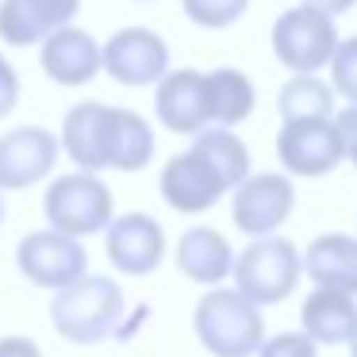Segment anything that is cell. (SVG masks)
<instances>
[{"label": "cell", "mask_w": 357, "mask_h": 357, "mask_svg": "<svg viewBox=\"0 0 357 357\" xmlns=\"http://www.w3.org/2000/svg\"><path fill=\"white\" fill-rule=\"evenodd\" d=\"M104 250L108 261L127 277H146L165 257V231L146 211H127L104 227Z\"/></svg>", "instance_id": "obj_12"}, {"label": "cell", "mask_w": 357, "mask_h": 357, "mask_svg": "<svg viewBox=\"0 0 357 357\" xmlns=\"http://www.w3.org/2000/svg\"><path fill=\"white\" fill-rule=\"evenodd\" d=\"M177 269L185 273L192 284H223L234 269V250L211 227H192L181 234L177 242Z\"/></svg>", "instance_id": "obj_17"}, {"label": "cell", "mask_w": 357, "mask_h": 357, "mask_svg": "<svg viewBox=\"0 0 357 357\" xmlns=\"http://www.w3.org/2000/svg\"><path fill=\"white\" fill-rule=\"evenodd\" d=\"M292 208H296V188L284 173H254L234 188L231 215L242 234L273 238L277 227L292 215Z\"/></svg>", "instance_id": "obj_9"}, {"label": "cell", "mask_w": 357, "mask_h": 357, "mask_svg": "<svg viewBox=\"0 0 357 357\" xmlns=\"http://www.w3.org/2000/svg\"><path fill=\"white\" fill-rule=\"evenodd\" d=\"M16 261H20V273H24L31 284L39 288H62L77 284L81 277L89 273V254L77 238L70 234H58V231H31L20 238L16 246Z\"/></svg>", "instance_id": "obj_8"}, {"label": "cell", "mask_w": 357, "mask_h": 357, "mask_svg": "<svg viewBox=\"0 0 357 357\" xmlns=\"http://www.w3.org/2000/svg\"><path fill=\"white\" fill-rule=\"evenodd\" d=\"M277 158L296 177H326V173H334L346 162L334 119H296V123H284L277 135Z\"/></svg>", "instance_id": "obj_11"}, {"label": "cell", "mask_w": 357, "mask_h": 357, "mask_svg": "<svg viewBox=\"0 0 357 357\" xmlns=\"http://www.w3.org/2000/svg\"><path fill=\"white\" fill-rule=\"evenodd\" d=\"M277 112L284 123H296V119H331L334 93L319 77H292L277 96Z\"/></svg>", "instance_id": "obj_21"}, {"label": "cell", "mask_w": 357, "mask_h": 357, "mask_svg": "<svg viewBox=\"0 0 357 357\" xmlns=\"http://www.w3.org/2000/svg\"><path fill=\"white\" fill-rule=\"evenodd\" d=\"M192 326L200 346L211 357H254L265 342L261 307L238 296L234 288H211L192 311Z\"/></svg>", "instance_id": "obj_3"}, {"label": "cell", "mask_w": 357, "mask_h": 357, "mask_svg": "<svg viewBox=\"0 0 357 357\" xmlns=\"http://www.w3.org/2000/svg\"><path fill=\"white\" fill-rule=\"evenodd\" d=\"M300 323L315 346H349L357 331V300L342 292H326V288H315V292L303 300Z\"/></svg>", "instance_id": "obj_18"}, {"label": "cell", "mask_w": 357, "mask_h": 357, "mask_svg": "<svg viewBox=\"0 0 357 357\" xmlns=\"http://www.w3.org/2000/svg\"><path fill=\"white\" fill-rule=\"evenodd\" d=\"M54 331L73 346H96L108 334H116L123 319V288L112 277H81L77 284L54 292L50 303Z\"/></svg>", "instance_id": "obj_4"}, {"label": "cell", "mask_w": 357, "mask_h": 357, "mask_svg": "<svg viewBox=\"0 0 357 357\" xmlns=\"http://www.w3.org/2000/svg\"><path fill=\"white\" fill-rule=\"evenodd\" d=\"M257 357H319V346L300 331H284V334H277V338L261 342Z\"/></svg>", "instance_id": "obj_24"}, {"label": "cell", "mask_w": 357, "mask_h": 357, "mask_svg": "<svg viewBox=\"0 0 357 357\" xmlns=\"http://www.w3.org/2000/svg\"><path fill=\"white\" fill-rule=\"evenodd\" d=\"M338 47V31L315 8H288L273 24V54L296 77H315L323 66H331V54Z\"/></svg>", "instance_id": "obj_7"}, {"label": "cell", "mask_w": 357, "mask_h": 357, "mask_svg": "<svg viewBox=\"0 0 357 357\" xmlns=\"http://www.w3.org/2000/svg\"><path fill=\"white\" fill-rule=\"evenodd\" d=\"M331 77H334V89H338L349 104H357V35L334 47V54H331Z\"/></svg>", "instance_id": "obj_23"}, {"label": "cell", "mask_w": 357, "mask_h": 357, "mask_svg": "<svg viewBox=\"0 0 357 357\" xmlns=\"http://www.w3.org/2000/svg\"><path fill=\"white\" fill-rule=\"evenodd\" d=\"M303 273L315 280V288L342 292L357 300V238L349 234H319L300 257Z\"/></svg>", "instance_id": "obj_16"}, {"label": "cell", "mask_w": 357, "mask_h": 357, "mask_svg": "<svg viewBox=\"0 0 357 357\" xmlns=\"http://www.w3.org/2000/svg\"><path fill=\"white\" fill-rule=\"evenodd\" d=\"M354 165H357V162H354Z\"/></svg>", "instance_id": "obj_32"}, {"label": "cell", "mask_w": 357, "mask_h": 357, "mask_svg": "<svg viewBox=\"0 0 357 357\" xmlns=\"http://www.w3.org/2000/svg\"><path fill=\"white\" fill-rule=\"evenodd\" d=\"M204 96H208V119L223 131L238 127L254 112V100H257L250 77L242 70H231V66L204 73Z\"/></svg>", "instance_id": "obj_19"}, {"label": "cell", "mask_w": 357, "mask_h": 357, "mask_svg": "<svg viewBox=\"0 0 357 357\" xmlns=\"http://www.w3.org/2000/svg\"><path fill=\"white\" fill-rule=\"evenodd\" d=\"M0 357H43L31 338H0Z\"/></svg>", "instance_id": "obj_27"}, {"label": "cell", "mask_w": 357, "mask_h": 357, "mask_svg": "<svg viewBox=\"0 0 357 357\" xmlns=\"http://www.w3.org/2000/svg\"><path fill=\"white\" fill-rule=\"evenodd\" d=\"M16 100H20V77H16L8 58L0 54V119L16 108Z\"/></svg>", "instance_id": "obj_26"}, {"label": "cell", "mask_w": 357, "mask_h": 357, "mask_svg": "<svg viewBox=\"0 0 357 357\" xmlns=\"http://www.w3.org/2000/svg\"><path fill=\"white\" fill-rule=\"evenodd\" d=\"M354 4H357V0H303V8H315L319 16H326V20H331V16H342V12H349Z\"/></svg>", "instance_id": "obj_28"}, {"label": "cell", "mask_w": 357, "mask_h": 357, "mask_svg": "<svg viewBox=\"0 0 357 357\" xmlns=\"http://www.w3.org/2000/svg\"><path fill=\"white\" fill-rule=\"evenodd\" d=\"M112 188L93 173H66L43 196V211H47L50 231L70 234V238H89L100 234L112 223Z\"/></svg>", "instance_id": "obj_6"}, {"label": "cell", "mask_w": 357, "mask_h": 357, "mask_svg": "<svg viewBox=\"0 0 357 357\" xmlns=\"http://www.w3.org/2000/svg\"><path fill=\"white\" fill-rule=\"evenodd\" d=\"M250 177V150L234 131H200L192 146L173 154L162 169V196L181 215L215 208L223 192H234Z\"/></svg>", "instance_id": "obj_1"}, {"label": "cell", "mask_w": 357, "mask_h": 357, "mask_svg": "<svg viewBox=\"0 0 357 357\" xmlns=\"http://www.w3.org/2000/svg\"><path fill=\"white\" fill-rule=\"evenodd\" d=\"M246 4L250 0H181L188 20L200 27H231L246 12Z\"/></svg>", "instance_id": "obj_22"}, {"label": "cell", "mask_w": 357, "mask_h": 357, "mask_svg": "<svg viewBox=\"0 0 357 357\" xmlns=\"http://www.w3.org/2000/svg\"><path fill=\"white\" fill-rule=\"evenodd\" d=\"M154 112L165 131L173 135H200L208 131V96H204V73L177 70L158 81Z\"/></svg>", "instance_id": "obj_14"}, {"label": "cell", "mask_w": 357, "mask_h": 357, "mask_svg": "<svg viewBox=\"0 0 357 357\" xmlns=\"http://www.w3.org/2000/svg\"><path fill=\"white\" fill-rule=\"evenodd\" d=\"M0 223H4V192H0Z\"/></svg>", "instance_id": "obj_31"}, {"label": "cell", "mask_w": 357, "mask_h": 357, "mask_svg": "<svg viewBox=\"0 0 357 357\" xmlns=\"http://www.w3.org/2000/svg\"><path fill=\"white\" fill-rule=\"evenodd\" d=\"M47 4L58 12V20H62L66 27H70V20L77 16V8H81V0H47Z\"/></svg>", "instance_id": "obj_29"}, {"label": "cell", "mask_w": 357, "mask_h": 357, "mask_svg": "<svg viewBox=\"0 0 357 357\" xmlns=\"http://www.w3.org/2000/svg\"><path fill=\"white\" fill-rule=\"evenodd\" d=\"M43 73L58 85H89L100 73V43L81 27H58L43 39Z\"/></svg>", "instance_id": "obj_15"}, {"label": "cell", "mask_w": 357, "mask_h": 357, "mask_svg": "<svg viewBox=\"0 0 357 357\" xmlns=\"http://www.w3.org/2000/svg\"><path fill=\"white\" fill-rule=\"evenodd\" d=\"M100 70L131 89L158 85L169 73V47L146 27H123L100 47Z\"/></svg>", "instance_id": "obj_10"}, {"label": "cell", "mask_w": 357, "mask_h": 357, "mask_svg": "<svg viewBox=\"0 0 357 357\" xmlns=\"http://www.w3.org/2000/svg\"><path fill=\"white\" fill-rule=\"evenodd\" d=\"M234 292L246 296L254 307H269V303H280L296 292L300 284V250L288 238H254L238 257H234Z\"/></svg>", "instance_id": "obj_5"}, {"label": "cell", "mask_w": 357, "mask_h": 357, "mask_svg": "<svg viewBox=\"0 0 357 357\" xmlns=\"http://www.w3.org/2000/svg\"><path fill=\"white\" fill-rule=\"evenodd\" d=\"M58 27L62 20L43 0H0V39L8 47H31Z\"/></svg>", "instance_id": "obj_20"}, {"label": "cell", "mask_w": 357, "mask_h": 357, "mask_svg": "<svg viewBox=\"0 0 357 357\" xmlns=\"http://www.w3.org/2000/svg\"><path fill=\"white\" fill-rule=\"evenodd\" d=\"M62 146L70 162L93 177L100 169L139 173L154 158V131L139 112L89 100L66 112Z\"/></svg>", "instance_id": "obj_2"}, {"label": "cell", "mask_w": 357, "mask_h": 357, "mask_svg": "<svg viewBox=\"0 0 357 357\" xmlns=\"http://www.w3.org/2000/svg\"><path fill=\"white\" fill-rule=\"evenodd\" d=\"M334 131H338V142H342V158L357 162V104H349L346 112L334 116Z\"/></svg>", "instance_id": "obj_25"}, {"label": "cell", "mask_w": 357, "mask_h": 357, "mask_svg": "<svg viewBox=\"0 0 357 357\" xmlns=\"http://www.w3.org/2000/svg\"><path fill=\"white\" fill-rule=\"evenodd\" d=\"M58 139L47 127H16L0 135V192L31 188L54 169Z\"/></svg>", "instance_id": "obj_13"}, {"label": "cell", "mask_w": 357, "mask_h": 357, "mask_svg": "<svg viewBox=\"0 0 357 357\" xmlns=\"http://www.w3.org/2000/svg\"><path fill=\"white\" fill-rule=\"evenodd\" d=\"M349 349H354V357H357V331H354V338H349Z\"/></svg>", "instance_id": "obj_30"}]
</instances>
